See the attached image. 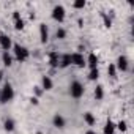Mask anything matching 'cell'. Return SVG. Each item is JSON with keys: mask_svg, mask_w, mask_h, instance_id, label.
<instances>
[{"mask_svg": "<svg viewBox=\"0 0 134 134\" xmlns=\"http://www.w3.org/2000/svg\"><path fill=\"white\" fill-rule=\"evenodd\" d=\"M13 98H14V90H13L11 84L7 82V84L3 85V88H0V103H2V104H7V103H10Z\"/></svg>", "mask_w": 134, "mask_h": 134, "instance_id": "6da1fadb", "label": "cell"}, {"mask_svg": "<svg viewBox=\"0 0 134 134\" xmlns=\"http://www.w3.org/2000/svg\"><path fill=\"white\" fill-rule=\"evenodd\" d=\"M84 85L79 82V81H74V82H71V87H70V95H71V98H74V99H79V98H82V95H84Z\"/></svg>", "mask_w": 134, "mask_h": 134, "instance_id": "7a4b0ae2", "label": "cell"}, {"mask_svg": "<svg viewBox=\"0 0 134 134\" xmlns=\"http://www.w3.org/2000/svg\"><path fill=\"white\" fill-rule=\"evenodd\" d=\"M13 49H14V55H16V58L19 62H25L29 58V55H30L29 49L24 47V46H21V44H13Z\"/></svg>", "mask_w": 134, "mask_h": 134, "instance_id": "3957f363", "label": "cell"}, {"mask_svg": "<svg viewBox=\"0 0 134 134\" xmlns=\"http://www.w3.org/2000/svg\"><path fill=\"white\" fill-rule=\"evenodd\" d=\"M52 19L57 22H63L65 21V7L63 5H55L52 10Z\"/></svg>", "mask_w": 134, "mask_h": 134, "instance_id": "277c9868", "label": "cell"}, {"mask_svg": "<svg viewBox=\"0 0 134 134\" xmlns=\"http://www.w3.org/2000/svg\"><path fill=\"white\" fill-rule=\"evenodd\" d=\"M71 65L84 68V66H87V62H85V58H84V55L81 52H74V54H71Z\"/></svg>", "mask_w": 134, "mask_h": 134, "instance_id": "5b68a950", "label": "cell"}, {"mask_svg": "<svg viewBox=\"0 0 134 134\" xmlns=\"http://www.w3.org/2000/svg\"><path fill=\"white\" fill-rule=\"evenodd\" d=\"M115 68H117V70H120L121 73L128 71V58H126L125 55H120V57L117 58V63H115Z\"/></svg>", "mask_w": 134, "mask_h": 134, "instance_id": "8992f818", "label": "cell"}, {"mask_svg": "<svg viewBox=\"0 0 134 134\" xmlns=\"http://www.w3.org/2000/svg\"><path fill=\"white\" fill-rule=\"evenodd\" d=\"M0 46L5 52H8L11 47H13V43H11V38L8 35H0Z\"/></svg>", "mask_w": 134, "mask_h": 134, "instance_id": "52a82bcc", "label": "cell"}, {"mask_svg": "<svg viewBox=\"0 0 134 134\" xmlns=\"http://www.w3.org/2000/svg\"><path fill=\"white\" fill-rule=\"evenodd\" d=\"M40 38H41L43 44H46L49 41V30H47L46 24H40Z\"/></svg>", "mask_w": 134, "mask_h": 134, "instance_id": "ba28073f", "label": "cell"}, {"mask_svg": "<svg viewBox=\"0 0 134 134\" xmlns=\"http://www.w3.org/2000/svg\"><path fill=\"white\" fill-rule=\"evenodd\" d=\"M52 125L55 126V128H58V129H62V128H65V125H66V120L60 115V114H55L54 115V118H52Z\"/></svg>", "mask_w": 134, "mask_h": 134, "instance_id": "9c48e42d", "label": "cell"}, {"mask_svg": "<svg viewBox=\"0 0 134 134\" xmlns=\"http://www.w3.org/2000/svg\"><path fill=\"white\" fill-rule=\"evenodd\" d=\"M71 65V54H63L60 55V62H58V66L60 68H66V66Z\"/></svg>", "mask_w": 134, "mask_h": 134, "instance_id": "30bf717a", "label": "cell"}, {"mask_svg": "<svg viewBox=\"0 0 134 134\" xmlns=\"http://www.w3.org/2000/svg\"><path fill=\"white\" fill-rule=\"evenodd\" d=\"M41 88L43 90H46V92H49V90H52V87H54V82H52V79L49 77V76H43V79H41Z\"/></svg>", "mask_w": 134, "mask_h": 134, "instance_id": "8fae6325", "label": "cell"}, {"mask_svg": "<svg viewBox=\"0 0 134 134\" xmlns=\"http://www.w3.org/2000/svg\"><path fill=\"white\" fill-rule=\"evenodd\" d=\"M85 62H87V65L90 66V70H95V68H98V62H99V60H98L96 54H93V52H92V54L88 55V58H87Z\"/></svg>", "mask_w": 134, "mask_h": 134, "instance_id": "7c38bea8", "label": "cell"}, {"mask_svg": "<svg viewBox=\"0 0 134 134\" xmlns=\"http://www.w3.org/2000/svg\"><path fill=\"white\" fill-rule=\"evenodd\" d=\"M58 62H60L58 52H51L49 54V65L52 66V68H58Z\"/></svg>", "mask_w": 134, "mask_h": 134, "instance_id": "4fadbf2b", "label": "cell"}, {"mask_svg": "<svg viewBox=\"0 0 134 134\" xmlns=\"http://www.w3.org/2000/svg\"><path fill=\"white\" fill-rule=\"evenodd\" d=\"M114 132H115V123L110 118H107V121L104 125V134H114Z\"/></svg>", "mask_w": 134, "mask_h": 134, "instance_id": "5bb4252c", "label": "cell"}, {"mask_svg": "<svg viewBox=\"0 0 134 134\" xmlns=\"http://www.w3.org/2000/svg\"><path fill=\"white\" fill-rule=\"evenodd\" d=\"M84 121H85L87 125L93 126V125L96 123V118L93 117V114H92V112H85V114H84Z\"/></svg>", "mask_w": 134, "mask_h": 134, "instance_id": "9a60e30c", "label": "cell"}, {"mask_svg": "<svg viewBox=\"0 0 134 134\" xmlns=\"http://www.w3.org/2000/svg\"><path fill=\"white\" fill-rule=\"evenodd\" d=\"M2 60H3V65L7 66V68H10V66L13 65V57H11L8 52H3V55H2Z\"/></svg>", "mask_w": 134, "mask_h": 134, "instance_id": "2e32d148", "label": "cell"}, {"mask_svg": "<svg viewBox=\"0 0 134 134\" xmlns=\"http://www.w3.org/2000/svg\"><path fill=\"white\" fill-rule=\"evenodd\" d=\"M14 126H16V123H14V120H13V118H7V120H5V123H3V128H5L8 132H11V131L14 129Z\"/></svg>", "mask_w": 134, "mask_h": 134, "instance_id": "e0dca14e", "label": "cell"}, {"mask_svg": "<svg viewBox=\"0 0 134 134\" xmlns=\"http://www.w3.org/2000/svg\"><path fill=\"white\" fill-rule=\"evenodd\" d=\"M95 98H96L98 101L104 98V90H103V85H96V88H95Z\"/></svg>", "mask_w": 134, "mask_h": 134, "instance_id": "ac0fdd59", "label": "cell"}, {"mask_svg": "<svg viewBox=\"0 0 134 134\" xmlns=\"http://www.w3.org/2000/svg\"><path fill=\"white\" fill-rule=\"evenodd\" d=\"M107 74H109L112 79L117 77V68H115V65H114V63H110V65L107 66Z\"/></svg>", "mask_w": 134, "mask_h": 134, "instance_id": "d6986e66", "label": "cell"}, {"mask_svg": "<svg viewBox=\"0 0 134 134\" xmlns=\"http://www.w3.org/2000/svg\"><path fill=\"white\" fill-rule=\"evenodd\" d=\"M98 77H99V70H98V68L90 70V73H88V81H96Z\"/></svg>", "mask_w": 134, "mask_h": 134, "instance_id": "ffe728a7", "label": "cell"}, {"mask_svg": "<svg viewBox=\"0 0 134 134\" xmlns=\"http://www.w3.org/2000/svg\"><path fill=\"white\" fill-rule=\"evenodd\" d=\"M55 36H57V40H65L66 38V30L62 29V27H58L57 32H55Z\"/></svg>", "mask_w": 134, "mask_h": 134, "instance_id": "44dd1931", "label": "cell"}, {"mask_svg": "<svg viewBox=\"0 0 134 134\" xmlns=\"http://www.w3.org/2000/svg\"><path fill=\"white\" fill-rule=\"evenodd\" d=\"M115 129H118V131H121V132H125L126 129H128V125H126V121H118L117 125H115Z\"/></svg>", "mask_w": 134, "mask_h": 134, "instance_id": "7402d4cb", "label": "cell"}, {"mask_svg": "<svg viewBox=\"0 0 134 134\" xmlns=\"http://www.w3.org/2000/svg\"><path fill=\"white\" fill-rule=\"evenodd\" d=\"M87 5V2L85 0H76V2L73 3V8H76V10H81V8H84Z\"/></svg>", "mask_w": 134, "mask_h": 134, "instance_id": "603a6c76", "label": "cell"}, {"mask_svg": "<svg viewBox=\"0 0 134 134\" xmlns=\"http://www.w3.org/2000/svg\"><path fill=\"white\" fill-rule=\"evenodd\" d=\"M25 27V22H24V19L21 18V19H18V21H14V29L16 30H22Z\"/></svg>", "mask_w": 134, "mask_h": 134, "instance_id": "cb8c5ba5", "label": "cell"}, {"mask_svg": "<svg viewBox=\"0 0 134 134\" xmlns=\"http://www.w3.org/2000/svg\"><path fill=\"white\" fill-rule=\"evenodd\" d=\"M101 16H103V21H104V27L110 29V27H112V21H110V18H109L107 14H104V13H103Z\"/></svg>", "mask_w": 134, "mask_h": 134, "instance_id": "d4e9b609", "label": "cell"}, {"mask_svg": "<svg viewBox=\"0 0 134 134\" xmlns=\"http://www.w3.org/2000/svg\"><path fill=\"white\" fill-rule=\"evenodd\" d=\"M35 95H36V98L41 96V95H43V88H41V87H35Z\"/></svg>", "mask_w": 134, "mask_h": 134, "instance_id": "484cf974", "label": "cell"}, {"mask_svg": "<svg viewBox=\"0 0 134 134\" xmlns=\"http://www.w3.org/2000/svg\"><path fill=\"white\" fill-rule=\"evenodd\" d=\"M13 19H14V21L21 19V13H19V11H14V13H13Z\"/></svg>", "mask_w": 134, "mask_h": 134, "instance_id": "4316f807", "label": "cell"}, {"mask_svg": "<svg viewBox=\"0 0 134 134\" xmlns=\"http://www.w3.org/2000/svg\"><path fill=\"white\" fill-rule=\"evenodd\" d=\"M30 103H32V104H38V98H36V96H32V98H30Z\"/></svg>", "mask_w": 134, "mask_h": 134, "instance_id": "83f0119b", "label": "cell"}, {"mask_svg": "<svg viewBox=\"0 0 134 134\" xmlns=\"http://www.w3.org/2000/svg\"><path fill=\"white\" fill-rule=\"evenodd\" d=\"M85 134H96V132H95V131H87Z\"/></svg>", "mask_w": 134, "mask_h": 134, "instance_id": "f1b7e54d", "label": "cell"}, {"mask_svg": "<svg viewBox=\"0 0 134 134\" xmlns=\"http://www.w3.org/2000/svg\"><path fill=\"white\" fill-rule=\"evenodd\" d=\"M2 79H3V73H2V71H0V81H2Z\"/></svg>", "mask_w": 134, "mask_h": 134, "instance_id": "f546056e", "label": "cell"}]
</instances>
